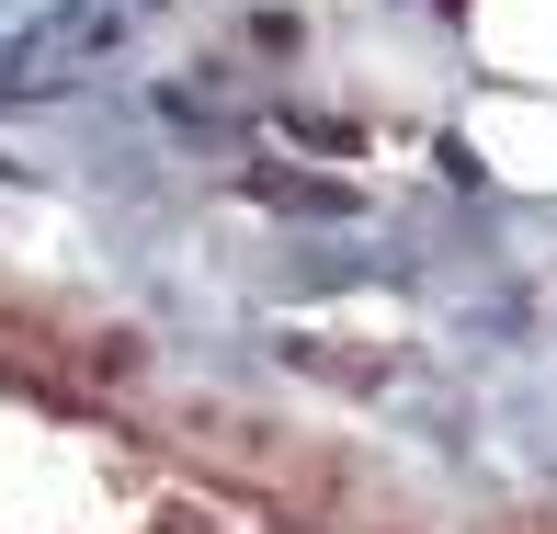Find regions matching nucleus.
Listing matches in <instances>:
<instances>
[{
	"label": "nucleus",
	"mask_w": 557,
	"mask_h": 534,
	"mask_svg": "<svg viewBox=\"0 0 557 534\" xmlns=\"http://www.w3.org/2000/svg\"><path fill=\"white\" fill-rule=\"evenodd\" d=\"M103 46H114V12H46L35 35L0 58V80H12V91H58V69L69 58H103Z\"/></svg>",
	"instance_id": "nucleus-1"
}]
</instances>
